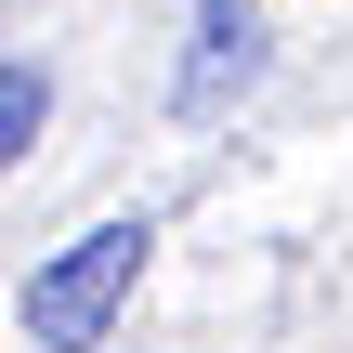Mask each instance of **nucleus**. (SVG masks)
Instances as JSON below:
<instances>
[{
  "instance_id": "nucleus-2",
  "label": "nucleus",
  "mask_w": 353,
  "mask_h": 353,
  "mask_svg": "<svg viewBox=\"0 0 353 353\" xmlns=\"http://www.w3.org/2000/svg\"><path fill=\"white\" fill-rule=\"evenodd\" d=\"M262 79V13L249 0H196V65H183V118H210L223 92Z\"/></svg>"
},
{
  "instance_id": "nucleus-1",
  "label": "nucleus",
  "mask_w": 353,
  "mask_h": 353,
  "mask_svg": "<svg viewBox=\"0 0 353 353\" xmlns=\"http://www.w3.org/2000/svg\"><path fill=\"white\" fill-rule=\"evenodd\" d=\"M144 223H92L79 249H52L39 275H26V341L39 353H92L105 327H118V301H131V275H144Z\"/></svg>"
},
{
  "instance_id": "nucleus-3",
  "label": "nucleus",
  "mask_w": 353,
  "mask_h": 353,
  "mask_svg": "<svg viewBox=\"0 0 353 353\" xmlns=\"http://www.w3.org/2000/svg\"><path fill=\"white\" fill-rule=\"evenodd\" d=\"M39 118H52V79H39V65H0V170L39 144Z\"/></svg>"
}]
</instances>
